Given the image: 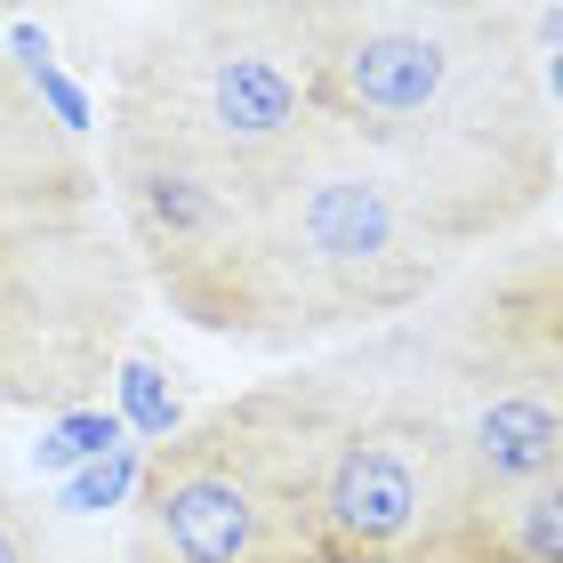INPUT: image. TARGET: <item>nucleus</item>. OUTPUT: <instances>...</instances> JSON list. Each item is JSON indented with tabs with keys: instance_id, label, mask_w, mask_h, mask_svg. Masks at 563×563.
I'll list each match as a JSON object with an SVG mask.
<instances>
[{
	"instance_id": "423d86ee",
	"label": "nucleus",
	"mask_w": 563,
	"mask_h": 563,
	"mask_svg": "<svg viewBox=\"0 0 563 563\" xmlns=\"http://www.w3.org/2000/svg\"><path fill=\"white\" fill-rule=\"evenodd\" d=\"M89 73L106 81V113L201 153L242 194L282 177L322 130L314 0H177L137 16Z\"/></svg>"
},
{
	"instance_id": "ddd939ff",
	"label": "nucleus",
	"mask_w": 563,
	"mask_h": 563,
	"mask_svg": "<svg viewBox=\"0 0 563 563\" xmlns=\"http://www.w3.org/2000/svg\"><path fill=\"white\" fill-rule=\"evenodd\" d=\"M0 563H57V540H48V523L9 492V483H0Z\"/></svg>"
},
{
	"instance_id": "0eeeda50",
	"label": "nucleus",
	"mask_w": 563,
	"mask_h": 563,
	"mask_svg": "<svg viewBox=\"0 0 563 563\" xmlns=\"http://www.w3.org/2000/svg\"><path fill=\"white\" fill-rule=\"evenodd\" d=\"M339 371L346 419L322 467L314 563H467L475 492L451 427L402 363V339L378 330L363 346H339Z\"/></svg>"
},
{
	"instance_id": "9b49d317",
	"label": "nucleus",
	"mask_w": 563,
	"mask_h": 563,
	"mask_svg": "<svg viewBox=\"0 0 563 563\" xmlns=\"http://www.w3.org/2000/svg\"><path fill=\"white\" fill-rule=\"evenodd\" d=\"M130 434H121L113 419V402H81V411H57V419H41V443H33V467L48 483H65V475H81L97 467L106 451H121Z\"/></svg>"
},
{
	"instance_id": "6e6552de",
	"label": "nucleus",
	"mask_w": 563,
	"mask_h": 563,
	"mask_svg": "<svg viewBox=\"0 0 563 563\" xmlns=\"http://www.w3.org/2000/svg\"><path fill=\"white\" fill-rule=\"evenodd\" d=\"M89 153H97V177H106L113 225L130 242V266L145 282V298H162L177 314L225 266V250H234L242 218H250V194L225 169H210L201 153L169 145L162 130L121 121V113H106V130H97Z\"/></svg>"
},
{
	"instance_id": "9d476101",
	"label": "nucleus",
	"mask_w": 563,
	"mask_h": 563,
	"mask_svg": "<svg viewBox=\"0 0 563 563\" xmlns=\"http://www.w3.org/2000/svg\"><path fill=\"white\" fill-rule=\"evenodd\" d=\"M177 378H186V371H177L153 339H130V346H121L106 402H113V419H121V434H130L137 451L169 443V434L194 419V411H186V395H177Z\"/></svg>"
},
{
	"instance_id": "39448f33",
	"label": "nucleus",
	"mask_w": 563,
	"mask_h": 563,
	"mask_svg": "<svg viewBox=\"0 0 563 563\" xmlns=\"http://www.w3.org/2000/svg\"><path fill=\"white\" fill-rule=\"evenodd\" d=\"M395 339L475 499L563 475V234L467 258L427 314L395 322Z\"/></svg>"
},
{
	"instance_id": "f03ea898",
	"label": "nucleus",
	"mask_w": 563,
	"mask_h": 563,
	"mask_svg": "<svg viewBox=\"0 0 563 563\" xmlns=\"http://www.w3.org/2000/svg\"><path fill=\"white\" fill-rule=\"evenodd\" d=\"M451 274L459 258L402 210L387 169L322 121L314 145L250 194L225 266L177 306V322L250 354L314 363L427 314Z\"/></svg>"
},
{
	"instance_id": "f257e3e1",
	"label": "nucleus",
	"mask_w": 563,
	"mask_h": 563,
	"mask_svg": "<svg viewBox=\"0 0 563 563\" xmlns=\"http://www.w3.org/2000/svg\"><path fill=\"white\" fill-rule=\"evenodd\" d=\"M314 89L459 266L540 234L563 130L523 0H314Z\"/></svg>"
},
{
	"instance_id": "f8f14e48",
	"label": "nucleus",
	"mask_w": 563,
	"mask_h": 563,
	"mask_svg": "<svg viewBox=\"0 0 563 563\" xmlns=\"http://www.w3.org/2000/svg\"><path fill=\"white\" fill-rule=\"evenodd\" d=\"M137 475H145V451H137V443H121V451H106V459H97V467L65 475V483H57V507H65V516L130 507V499H137Z\"/></svg>"
},
{
	"instance_id": "7ed1b4c3",
	"label": "nucleus",
	"mask_w": 563,
	"mask_h": 563,
	"mask_svg": "<svg viewBox=\"0 0 563 563\" xmlns=\"http://www.w3.org/2000/svg\"><path fill=\"white\" fill-rule=\"evenodd\" d=\"M137 314L145 282L97 153L41 113L0 48V411L57 419L106 402Z\"/></svg>"
},
{
	"instance_id": "1a4fd4ad",
	"label": "nucleus",
	"mask_w": 563,
	"mask_h": 563,
	"mask_svg": "<svg viewBox=\"0 0 563 563\" xmlns=\"http://www.w3.org/2000/svg\"><path fill=\"white\" fill-rule=\"evenodd\" d=\"M467 563H563V475H540L523 492L475 499Z\"/></svg>"
},
{
	"instance_id": "20e7f679",
	"label": "nucleus",
	"mask_w": 563,
	"mask_h": 563,
	"mask_svg": "<svg viewBox=\"0 0 563 563\" xmlns=\"http://www.w3.org/2000/svg\"><path fill=\"white\" fill-rule=\"evenodd\" d=\"M339 419V354L201 402L169 443L145 451L121 563H314V507Z\"/></svg>"
}]
</instances>
